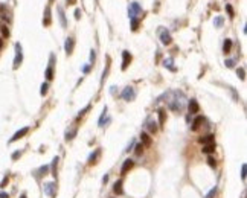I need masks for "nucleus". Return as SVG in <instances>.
Here are the masks:
<instances>
[{
	"label": "nucleus",
	"mask_w": 247,
	"mask_h": 198,
	"mask_svg": "<svg viewBox=\"0 0 247 198\" xmlns=\"http://www.w3.org/2000/svg\"><path fill=\"white\" fill-rule=\"evenodd\" d=\"M139 14H142V6H140L137 2L130 3V6H128V15H130V19H136Z\"/></svg>",
	"instance_id": "1"
},
{
	"label": "nucleus",
	"mask_w": 247,
	"mask_h": 198,
	"mask_svg": "<svg viewBox=\"0 0 247 198\" xmlns=\"http://www.w3.org/2000/svg\"><path fill=\"white\" fill-rule=\"evenodd\" d=\"M21 61H23V52H21V46L20 43L15 44V58H14V69H19Z\"/></svg>",
	"instance_id": "2"
},
{
	"label": "nucleus",
	"mask_w": 247,
	"mask_h": 198,
	"mask_svg": "<svg viewBox=\"0 0 247 198\" xmlns=\"http://www.w3.org/2000/svg\"><path fill=\"white\" fill-rule=\"evenodd\" d=\"M134 96H136V93H134L133 87H127V89H123V91L121 93V98L123 101H133Z\"/></svg>",
	"instance_id": "3"
},
{
	"label": "nucleus",
	"mask_w": 247,
	"mask_h": 198,
	"mask_svg": "<svg viewBox=\"0 0 247 198\" xmlns=\"http://www.w3.org/2000/svg\"><path fill=\"white\" fill-rule=\"evenodd\" d=\"M131 63V55L128 50H123L122 52V70H127L128 69V66Z\"/></svg>",
	"instance_id": "4"
},
{
	"label": "nucleus",
	"mask_w": 247,
	"mask_h": 198,
	"mask_svg": "<svg viewBox=\"0 0 247 198\" xmlns=\"http://www.w3.org/2000/svg\"><path fill=\"white\" fill-rule=\"evenodd\" d=\"M160 41L163 44H169L173 40H171V34L166 29H160Z\"/></svg>",
	"instance_id": "5"
},
{
	"label": "nucleus",
	"mask_w": 247,
	"mask_h": 198,
	"mask_svg": "<svg viewBox=\"0 0 247 198\" xmlns=\"http://www.w3.org/2000/svg\"><path fill=\"white\" fill-rule=\"evenodd\" d=\"M133 165H134V162L131 160V158H127V160L123 162L122 168H121V174H122V175H125V174L128 172V171H130L131 168H133Z\"/></svg>",
	"instance_id": "6"
},
{
	"label": "nucleus",
	"mask_w": 247,
	"mask_h": 198,
	"mask_svg": "<svg viewBox=\"0 0 247 198\" xmlns=\"http://www.w3.org/2000/svg\"><path fill=\"white\" fill-rule=\"evenodd\" d=\"M55 183H46L44 184V187H43V191H44L46 195H49V197H55Z\"/></svg>",
	"instance_id": "7"
},
{
	"label": "nucleus",
	"mask_w": 247,
	"mask_h": 198,
	"mask_svg": "<svg viewBox=\"0 0 247 198\" xmlns=\"http://www.w3.org/2000/svg\"><path fill=\"white\" fill-rule=\"evenodd\" d=\"M73 46H75V40L72 37H69L66 40V44H64V49H66V54L67 55H70L73 52Z\"/></svg>",
	"instance_id": "8"
},
{
	"label": "nucleus",
	"mask_w": 247,
	"mask_h": 198,
	"mask_svg": "<svg viewBox=\"0 0 247 198\" xmlns=\"http://www.w3.org/2000/svg\"><path fill=\"white\" fill-rule=\"evenodd\" d=\"M28 131H29V128H28V126H25V128L19 130V131H17V133H15V134H14V136H12V137H11V140H9V142H15V140L21 139V137H23V136H25L26 133H28Z\"/></svg>",
	"instance_id": "9"
},
{
	"label": "nucleus",
	"mask_w": 247,
	"mask_h": 198,
	"mask_svg": "<svg viewBox=\"0 0 247 198\" xmlns=\"http://www.w3.org/2000/svg\"><path fill=\"white\" fill-rule=\"evenodd\" d=\"M198 110H200V107H198V102L195 99H191L189 101V113H192V114H195L198 113Z\"/></svg>",
	"instance_id": "10"
},
{
	"label": "nucleus",
	"mask_w": 247,
	"mask_h": 198,
	"mask_svg": "<svg viewBox=\"0 0 247 198\" xmlns=\"http://www.w3.org/2000/svg\"><path fill=\"white\" fill-rule=\"evenodd\" d=\"M200 143H203V145H210V143H215V139H214L212 134L203 136V137H200Z\"/></svg>",
	"instance_id": "11"
},
{
	"label": "nucleus",
	"mask_w": 247,
	"mask_h": 198,
	"mask_svg": "<svg viewBox=\"0 0 247 198\" xmlns=\"http://www.w3.org/2000/svg\"><path fill=\"white\" fill-rule=\"evenodd\" d=\"M205 122V119H203V116H197L195 119H194L192 122V131H197L198 128H200V125Z\"/></svg>",
	"instance_id": "12"
},
{
	"label": "nucleus",
	"mask_w": 247,
	"mask_h": 198,
	"mask_svg": "<svg viewBox=\"0 0 247 198\" xmlns=\"http://www.w3.org/2000/svg\"><path fill=\"white\" fill-rule=\"evenodd\" d=\"M56 11H58V15H60V21H61V26L63 28H66L67 26V21H66V15H64V11H63V8L58 6L56 8Z\"/></svg>",
	"instance_id": "13"
},
{
	"label": "nucleus",
	"mask_w": 247,
	"mask_h": 198,
	"mask_svg": "<svg viewBox=\"0 0 247 198\" xmlns=\"http://www.w3.org/2000/svg\"><path fill=\"white\" fill-rule=\"evenodd\" d=\"M232 49V40L230 38H226L224 40V44H223V50H224V54H229Z\"/></svg>",
	"instance_id": "14"
},
{
	"label": "nucleus",
	"mask_w": 247,
	"mask_h": 198,
	"mask_svg": "<svg viewBox=\"0 0 247 198\" xmlns=\"http://www.w3.org/2000/svg\"><path fill=\"white\" fill-rule=\"evenodd\" d=\"M43 23H44L46 26L50 25V8L47 6L46 11H44V19H43Z\"/></svg>",
	"instance_id": "15"
},
{
	"label": "nucleus",
	"mask_w": 247,
	"mask_h": 198,
	"mask_svg": "<svg viewBox=\"0 0 247 198\" xmlns=\"http://www.w3.org/2000/svg\"><path fill=\"white\" fill-rule=\"evenodd\" d=\"M113 191H114V193H118V195H122V181L121 180H118L116 183H114V187H113Z\"/></svg>",
	"instance_id": "16"
},
{
	"label": "nucleus",
	"mask_w": 247,
	"mask_h": 198,
	"mask_svg": "<svg viewBox=\"0 0 247 198\" xmlns=\"http://www.w3.org/2000/svg\"><path fill=\"white\" fill-rule=\"evenodd\" d=\"M140 140H142V143L147 145V146H149V145H151V137H149L147 133H142V134H140Z\"/></svg>",
	"instance_id": "17"
},
{
	"label": "nucleus",
	"mask_w": 247,
	"mask_h": 198,
	"mask_svg": "<svg viewBox=\"0 0 247 198\" xmlns=\"http://www.w3.org/2000/svg\"><path fill=\"white\" fill-rule=\"evenodd\" d=\"M215 151V143H210V145H203V152L206 154H212Z\"/></svg>",
	"instance_id": "18"
},
{
	"label": "nucleus",
	"mask_w": 247,
	"mask_h": 198,
	"mask_svg": "<svg viewBox=\"0 0 247 198\" xmlns=\"http://www.w3.org/2000/svg\"><path fill=\"white\" fill-rule=\"evenodd\" d=\"M157 124L154 121H148V124H147V128H148V131L149 133H156L157 131V126H156Z\"/></svg>",
	"instance_id": "19"
},
{
	"label": "nucleus",
	"mask_w": 247,
	"mask_h": 198,
	"mask_svg": "<svg viewBox=\"0 0 247 198\" xmlns=\"http://www.w3.org/2000/svg\"><path fill=\"white\" fill-rule=\"evenodd\" d=\"M99 154H101V149H95V152H93V154H92V156L89 157V163H90V165H92V163H95V162H96V158L99 157Z\"/></svg>",
	"instance_id": "20"
},
{
	"label": "nucleus",
	"mask_w": 247,
	"mask_h": 198,
	"mask_svg": "<svg viewBox=\"0 0 247 198\" xmlns=\"http://www.w3.org/2000/svg\"><path fill=\"white\" fill-rule=\"evenodd\" d=\"M173 63H174V61H173V58H166L165 61H163V66H165V67H168V69H171V70L174 72V70H175V67L173 66Z\"/></svg>",
	"instance_id": "21"
},
{
	"label": "nucleus",
	"mask_w": 247,
	"mask_h": 198,
	"mask_svg": "<svg viewBox=\"0 0 247 198\" xmlns=\"http://www.w3.org/2000/svg\"><path fill=\"white\" fill-rule=\"evenodd\" d=\"M75 134H76V128H72L70 131H67L66 133V140H72L75 137Z\"/></svg>",
	"instance_id": "22"
},
{
	"label": "nucleus",
	"mask_w": 247,
	"mask_h": 198,
	"mask_svg": "<svg viewBox=\"0 0 247 198\" xmlns=\"http://www.w3.org/2000/svg\"><path fill=\"white\" fill-rule=\"evenodd\" d=\"M165 110H159V124L160 125H163L165 124Z\"/></svg>",
	"instance_id": "23"
},
{
	"label": "nucleus",
	"mask_w": 247,
	"mask_h": 198,
	"mask_svg": "<svg viewBox=\"0 0 247 198\" xmlns=\"http://www.w3.org/2000/svg\"><path fill=\"white\" fill-rule=\"evenodd\" d=\"M56 163H58V157H55L52 160V175L54 177H56Z\"/></svg>",
	"instance_id": "24"
},
{
	"label": "nucleus",
	"mask_w": 247,
	"mask_h": 198,
	"mask_svg": "<svg viewBox=\"0 0 247 198\" xmlns=\"http://www.w3.org/2000/svg\"><path fill=\"white\" fill-rule=\"evenodd\" d=\"M223 23H224V19H223V17H217V19L214 20L215 28H221V26H223Z\"/></svg>",
	"instance_id": "25"
},
{
	"label": "nucleus",
	"mask_w": 247,
	"mask_h": 198,
	"mask_svg": "<svg viewBox=\"0 0 247 198\" xmlns=\"http://www.w3.org/2000/svg\"><path fill=\"white\" fill-rule=\"evenodd\" d=\"M105 116H107V107H104L102 114H101V117H99V126H104V119H105Z\"/></svg>",
	"instance_id": "26"
},
{
	"label": "nucleus",
	"mask_w": 247,
	"mask_h": 198,
	"mask_svg": "<svg viewBox=\"0 0 247 198\" xmlns=\"http://www.w3.org/2000/svg\"><path fill=\"white\" fill-rule=\"evenodd\" d=\"M47 169H49L47 166H41V168H40V169L37 171L38 177H41V175H46V174H47Z\"/></svg>",
	"instance_id": "27"
},
{
	"label": "nucleus",
	"mask_w": 247,
	"mask_h": 198,
	"mask_svg": "<svg viewBox=\"0 0 247 198\" xmlns=\"http://www.w3.org/2000/svg\"><path fill=\"white\" fill-rule=\"evenodd\" d=\"M46 78H47V79H52V78H54V67H47V69H46Z\"/></svg>",
	"instance_id": "28"
},
{
	"label": "nucleus",
	"mask_w": 247,
	"mask_h": 198,
	"mask_svg": "<svg viewBox=\"0 0 247 198\" xmlns=\"http://www.w3.org/2000/svg\"><path fill=\"white\" fill-rule=\"evenodd\" d=\"M137 28H139V20L137 19H131V29L137 30Z\"/></svg>",
	"instance_id": "29"
},
{
	"label": "nucleus",
	"mask_w": 247,
	"mask_h": 198,
	"mask_svg": "<svg viewBox=\"0 0 247 198\" xmlns=\"http://www.w3.org/2000/svg\"><path fill=\"white\" fill-rule=\"evenodd\" d=\"M246 174H247V166H246V163H242L241 165V178L242 180H246Z\"/></svg>",
	"instance_id": "30"
},
{
	"label": "nucleus",
	"mask_w": 247,
	"mask_h": 198,
	"mask_svg": "<svg viewBox=\"0 0 247 198\" xmlns=\"http://www.w3.org/2000/svg\"><path fill=\"white\" fill-rule=\"evenodd\" d=\"M236 73H238V76H240L241 79H244V78H246V70L242 69V67H241V69H238V70H236Z\"/></svg>",
	"instance_id": "31"
},
{
	"label": "nucleus",
	"mask_w": 247,
	"mask_h": 198,
	"mask_svg": "<svg viewBox=\"0 0 247 198\" xmlns=\"http://www.w3.org/2000/svg\"><path fill=\"white\" fill-rule=\"evenodd\" d=\"M47 89H49V85H47L46 82H44V84H41V90H40V93H41L43 96H44V95L47 93Z\"/></svg>",
	"instance_id": "32"
},
{
	"label": "nucleus",
	"mask_w": 247,
	"mask_h": 198,
	"mask_svg": "<svg viewBox=\"0 0 247 198\" xmlns=\"http://www.w3.org/2000/svg\"><path fill=\"white\" fill-rule=\"evenodd\" d=\"M208 163H209V166H212V168H215L217 162H215V158H214V157H209V158H208Z\"/></svg>",
	"instance_id": "33"
},
{
	"label": "nucleus",
	"mask_w": 247,
	"mask_h": 198,
	"mask_svg": "<svg viewBox=\"0 0 247 198\" xmlns=\"http://www.w3.org/2000/svg\"><path fill=\"white\" fill-rule=\"evenodd\" d=\"M142 149H143V145H136V156H140Z\"/></svg>",
	"instance_id": "34"
},
{
	"label": "nucleus",
	"mask_w": 247,
	"mask_h": 198,
	"mask_svg": "<svg viewBox=\"0 0 247 198\" xmlns=\"http://www.w3.org/2000/svg\"><path fill=\"white\" fill-rule=\"evenodd\" d=\"M215 193H217V187H214L212 191H210V192L208 193V195H206V198H214V197H215Z\"/></svg>",
	"instance_id": "35"
},
{
	"label": "nucleus",
	"mask_w": 247,
	"mask_h": 198,
	"mask_svg": "<svg viewBox=\"0 0 247 198\" xmlns=\"http://www.w3.org/2000/svg\"><path fill=\"white\" fill-rule=\"evenodd\" d=\"M89 110H90V105H87V107H86L84 110H82V111H79V114H78V119L81 117V116H84V114H86L87 111H89Z\"/></svg>",
	"instance_id": "36"
},
{
	"label": "nucleus",
	"mask_w": 247,
	"mask_h": 198,
	"mask_svg": "<svg viewBox=\"0 0 247 198\" xmlns=\"http://www.w3.org/2000/svg\"><path fill=\"white\" fill-rule=\"evenodd\" d=\"M2 34L5 35V37H8V35H9V30H8L6 26H2Z\"/></svg>",
	"instance_id": "37"
},
{
	"label": "nucleus",
	"mask_w": 247,
	"mask_h": 198,
	"mask_svg": "<svg viewBox=\"0 0 247 198\" xmlns=\"http://www.w3.org/2000/svg\"><path fill=\"white\" fill-rule=\"evenodd\" d=\"M226 11L229 12V14H230V17H233V9H232V6L229 5V3H227V5H226Z\"/></svg>",
	"instance_id": "38"
},
{
	"label": "nucleus",
	"mask_w": 247,
	"mask_h": 198,
	"mask_svg": "<svg viewBox=\"0 0 247 198\" xmlns=\"http://www.w3.org/2000/svg\"><path fill=\"white\" fill-rule=\"evenodd\" d=\"M224 64H226L227 67H233V64H235V61H233V60H226V63H224Z\"/></svg>",
	"instance_id": "39"
},
{
	"label": "nucleus",
	"mask_w": 247,
	"mask_h": 198,
	"mask_svg": "<svg viewBox=\"0 0 247 198\" xmlns=\"http://www.w3.org/2000/svg\"><path fill=\"white\" fill-rule=\"evenodd\" d=\"M95 58H96V54H95V50H92V54H90V61H92V63H95Z\"/></svg>",
	"instance_id": "40"
},
{
	"label": "nucleus",
	"mask_w": 247,
	"mask_h": 198,
	"mask_svg": "<svg viewBox=\"0 0 247 198\" xmlns=\"http://www.w3.org/2000/svg\"><path fill=\"white\" fill-rule=\"evenodd\" d=\"M79 17H81V11H79V9H76V11H75V19H76V20H79Z\"/></svg>",
	"instance_id": "41"
},
{
	"label": "nucleus",
	"mask_w": 247,
	"mask_h": 198,
	"mask_svg": "<svg viewBox=\"0 0 247 198\" xmlns=\"http://www.w3.org/2000/svg\"><path fill=\"white\" fill-rule=\"evenodd\" d=\"M89 70H90V64H89V66H86V67L82 69V73H87V72H89Z\"/></svg>",
	"instance_id": "42"
},
{
	"label": "nucleus",
	"mask_w": 247,
	"mask_h": 198,
	"mask_svg": "<svg viewBox=\"0 0 247 198\" xmlns=\"http://www.w3.org/2000/svg\"><path fill=\"white\" fill-rule=\"evenodd\" d=\"M0 198H9V197H8V193H5V192H0Z\"/></svg>",
	"instance_id": "43"
},
{
	"label": "nucleus",
	"mask_w": 247,
	"mask_h": 198,
	"mask_svg": "<svg viewBox=\"0 0 247 198\" xmlns=\"http://www.w3.org/2000/svg\"><path fill=\"white\" fill-rule=\"evenodd\" d=\"M20 157V152H14V154H12V158H14V160H15V158H19Z\"/></svg>",
	"instance_id": "44"
},
{
	"label": "nucleus",
	"mask_w": 247,
	"mask_h": 198,
	"mask_svg": "<svg viewBox=\"0 0 247 198\" xmlns=\"http://www.w3.org/2000/svg\"><path fill=\"white\" fill-rule=\"evenodd\" d=\"M6 183H8V177H5V180H3V181H2V183H0V186H2V187H3V186H5V184H6Z\"/></svg>",
	"instance_id": "45"
},
{
	"label": "nucleus",
	"mask_w": 247,
	"mask_h": 198,
	"mask_svg": "<svg viewBox=\"0 0 247 198\" xmlns=\"http://www.w3.org/2000/svg\"><path fill=\"white\" fill-rule=\"evenodd\" d=\"M67 3H69V5H75V3H76V0H67Z\"/></svg>",
	"instance_id": "46"
},
{
	"label": "nucleus",
	"mask_w": 247,
	"mask_h": 198,
	"mask_svg": "<svg viewBox=\"0 0 247 198\" xmlns=\"http://www.w3.org/2000/svg\"><path fill=\"white\" fill-rule=\"evenodd\" d=\"M20 198H26V195H21V197H20Z\"/></svg>",
	"instance_id": "47"
},
{
	"label": "nucleus",
	"mask_w": 247,
	"mask_h": 198,
	"mask_svg": "<svg viewBox=\"0 0 247 198\" xmlns=\"http://www.w3.org/2000/svg\"><path fill=\"white\" fill-rule=\"evenodd\" d=\"M0 47H2V40H0Z\"/></svg>",
	"instance_id": "48"
}]
</instances>
